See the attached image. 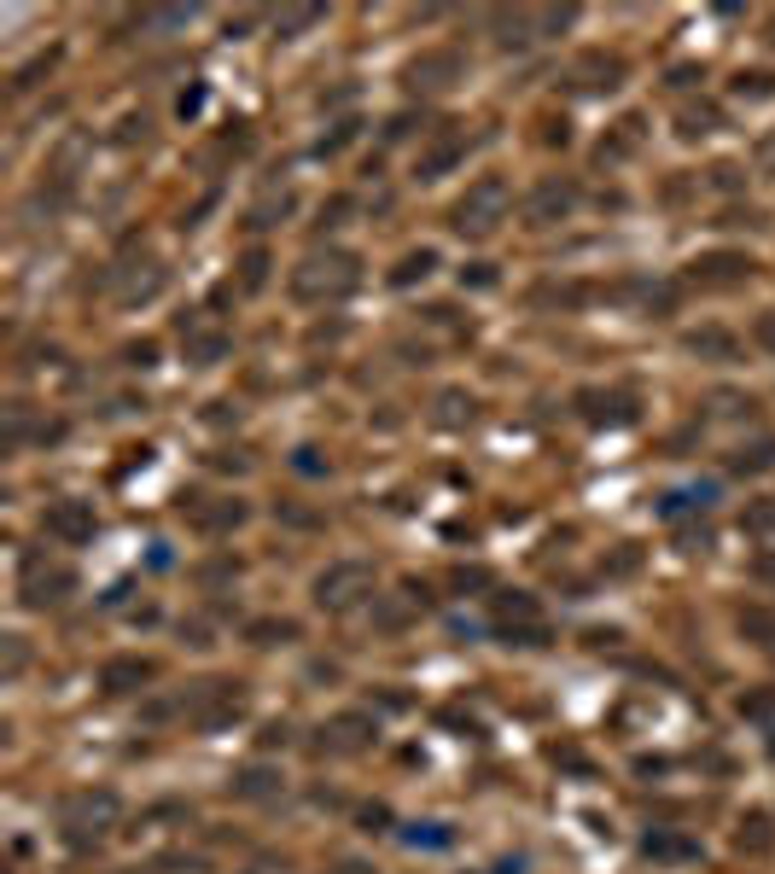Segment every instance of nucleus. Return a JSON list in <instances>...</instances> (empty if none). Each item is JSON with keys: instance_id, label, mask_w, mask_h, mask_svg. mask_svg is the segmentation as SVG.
<instances>
[{"instance_id": "obj_9", "label": "nucleus", "mask_w": 775, "mask_h": 874, "mask_svg": "<svg viewBox=\"0 0 775 874\" xmlns=\"http://www.w3.org/2000/svg\"><path fill=\"white\" fill-rule=\"evenodd\" d=\"M688 350H694V356H717V362H735V338L717 333V327L694 333V338H688Z\"/></svg>"}, {"instance_id": "obj_3", "label": "nucleus", "mask_w": 775, "mask_h": 874, "mask_svg": "<svg viewBox=\"0 0 775 874\" xmlns=\"http://www.w3.org/2000/svg\"><path fill=\"white\" fill-rule=\"evenodd\" d=\"M368 583H373V572L362 560H333L327 572L315 577V601L327 606V612H344V606H356L368 595Z\"/></svg>"}, {"instance_id": "obj_11", "label": "nucleus", "mask_w": 775, "mask_h": 874, "mask_svg": "<svg viewBox=\"0 0 775 874\" xmlns=\"http://www.w3.org/2000/svg\"><path fill=\"white\" fill-rule=\"evenodd\" d=\"M729 467H735V472H764V467H775V443H752V449H741Z\"/></svg>"}, {"instance_id": "obj_6", "label": "nucleus", "mask_w": 775, "mask_h": 874, "mask_svg": "<svg viewBox=\"0 0 775 874\" xmlns=\"http://www.w3.org/2000/svg\"><path fill=\"white\" fill-rule=\"evenodd\" d=\"M146 676H152V665H146V659H111V665L100 671V682L111 688V694H129V688H140Z\"/></svg>"}, {"instance_id": "obj_8", "label": "nucleus", "mask_w": 775, "mask_h": 874, "mask_svg": "<svg viewBox=\"0 0 775 874\" xmlns=\"http://www.w3.org/2000/svg\"><path fill=\"white\" fill-rule=\"evenodd\" d=\"M24 589H30V595H24L30 606H53V601H65L70 572H47V577H35V572H30V583H24Z\"/></svg>"}, {"instance_id": "obj_5", "label": "nucleus", "mask_w": 775, "mask_h": 874, "mask_svg": "<svg viewBox=\"0 0 775 874\" xmlns=\"http://www.w3.org/2000/svg\"><path fill=\"white\" fill-rule=\"evenodd\" d=\"M694 274H700V280H711V286H735V280H746V274H752V257L717 251V257H700V263H694Z\"/></svg>"}, {"instance_id": "obj_13", "label": "nucleus", "mask_w": 775, "mask_h": 874, "mask_svg": "<svg viewBox=\"0 0 775 874\" xmlns=\"http://www.w3.org/2000/svg\"><path fill=\"white\" fill-rule=\"evenodd\" d=\"M746 525H752V531H775V502L746 507Z\"/></svg>"}, {"instance_id": "obj_16", "label": "nucleus", "mask_w": 775, "mask_h": 874, "mask_svg": "<svg viewBox=\"0 0 775 874\" xmlns=\"http://www.w3.org/2000/svg\"><path fill=\"white\" fill-rule=\"evenodd\" d=\"M758 158H764V164H775V140H764V152H758Z\"/></svg>"}, {"instance_id": "obj_4", "label": "nucleus", "mask_w": 775, "mask_h": 874, "mask_svg": "<svg viewBox=\"0 0 775 874\" xmlns=\"http://www.w3.org/2000/svg\"><path fill=\"white\" fill-rule=\"evenodd\" d=\"M41 525H47V537H59V542L76 548V542L94 537V507H88V502H59V507H47Z\"/></svg>"}, {"instance_id": "obj_12", "label": "nucleus", "mask_w": 775, "mask_h": 874, "mask_svg": "<svg viewBox=\"0 0 775 874\" xmlns=\"http://www.w3.org/2000/svg\"><path fill=\"white\" fill-rule=\"evenodd\" d=\"M292 636H298V624H286V618H280V624H274V618L269 624H251V641H257V647H274V641H292Z\"/></svg>"}, {"instance_id": "obj_1", "label": "nucleus", "mask_w": 775, "mask_h": 874, "mask_svg": "<svg viewBox=\"0 0 775 874\" xmlns=\"http://www.w3.org/2000/svg\"><path fill=\"white\" fill-rule=\"evenodd\" d=\"M356 286V257H344V251H333V257H309L304 269L292 274V292L304 303L315 298H344Z\"/></svg>"}, {"instance_id": "obj_7", "label": "nucleus", "mask_w": 775, "mask_h": 874, "mask_svg": "<svg viewBox=\"0 0 775 874\" xmlns=\"http://www.w3.org/2000/svg\"><path fill=\"white\" fill-rule=\"evenodd\" d=\"M572 199H577L572 187H560V181H542L537 199H531V216H537V222H548V216H566V210H572Z\"/></svg>"}, {"instance_id": "obj_14", "label": "nucleus", "mask_w": 775, "mask_h": 874, "mask_svg": "<svg viewBox=\"0 0 775 874\" xmlns=\"http://www.w3.org/2000/svg\"><path fill=\"white\" fill-rule=\"evenodd\" d=\"M414 274H432V251H420V257H408L403 269H397V286H408Z\"/></svg>"}, {"instance_id": "obj_2", "label": "nucleus", "mask_w": 775, "mask_h": 874, "mask_svg": "<svg viewBox=\"0 0 775 874\" xmlns=\"http://www.w3.org/2000/svg\"><path fill=\"white\" fill-rule=\"evenodd\" d=\"M502 210H507V181L484 175L467 199L455 204V222H449V228H455V234H467V239H484L496 222H502Z\"/></svg>"}, {"instance_id": "obj_15", "label": "nucleus", "mask_w": 775, "mask_h": 874, "mask_svg": "<svg viewBox=\"0 0 775 874\" xmlns=\"http://www.w3.org/2000/svg\"><path fill=\"white\" fill-rule=\"evenodd\" d=\"M758 344H770V350H775V315H764V321H758Z\"/></svg>"}, {"instance_id": "obj_10", "label": "nucleus", "mask_w": 775, "mask_h": 874, "mask_svg": "<svg viewBox=\"0 0 775 874\" xmlns=\"http://www.w3.org/2000/svg\"><path fill=\"white\" fill-rule=\"evenodd\" d=\"M239 519H245V507H239V502L199 507V525H204V531H228V525H239Z\"/></svg>"}]
</instances>
